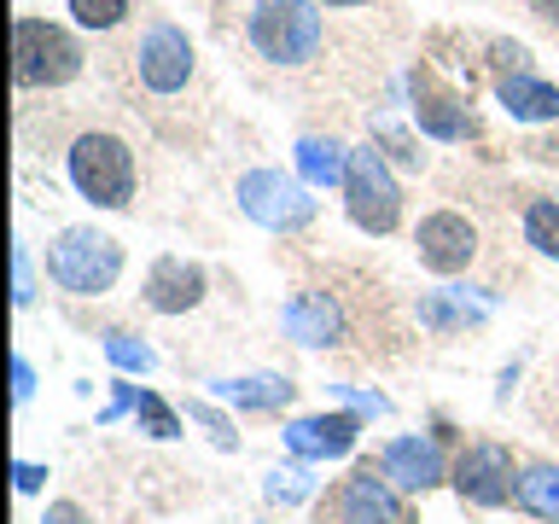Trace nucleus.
Masks as SVG:
<instances>
[{"label":"nucleus","instance_id":"a211bd4d","mask_svg":"<svg viewBox=\"0 0 559 524\" xmlns=\"http://www.w3.org/2000/svg\"><path fill=\"white\" fill-rule=\"evenodd\" d=\"M297 384L280 379V373H262V379H222L216 396H227L234 408H280V402H292Z\"/></svg>","mask_w":559,"mask_h":524},{"label":"nucleus","instance_id":"6ab92c4d","mask_svg":"<svg viewBox=\"0 0 559 524\" xmlns=\"http://www.w3.org/2000/svg\"><path fill=\"white\" fill-rule=\"evenodd\" d=\"M513 496H519L524 513H536V519H559V472H554V466H531V472L519 478Z\"/></svg>","mask_w":559,"mask_h":524},{"label":"nucleus","instance_id":"f3484780","mask_svg":"<svg viewBox=\"0 0 559 524\" xmlns=\"http://www.w3.org/2000/svg\"><path fill=\"white\" fill-rule=\"evenodd\" d=\"M297 169H304L309 187H344L349 152L338 146V140H304V146H297Z\"/></svg>","mask_w":559,"mask_h":524},{"label":"nucleus","instance_id":"c756f323","mask_svg":"<svg viewBox=\"0 0 559 524\" xmlns=\"http://www.w3.org/2000/svg\"><path fill=\"white\" fill-rule=\"evenodd\" d=\"M12 478H17V489H24V496H35L47 472H41V466H29V461H17V472H12Z\"/></svg>","mask_w":559,"mask_h":524},{"label":"nucleus","instance_id":"c85d7f7f","mask_svg":"<svg viewBox=\"0 0 559 524\" xmlns=\"http://www.w3.org/2000/svg\"><path fill=\"white\" fill-rule=\"evenodd\" d=\"M338 396H344V402H356L361 414H384V396H373V391H349V384H338Z\"/></svg>","mask_w":559,"mask_h":524},{"label":"nucleus","instance_id":"393cba45","mask_svg":"<svg viewBox=\"0 0 559 524\" xmlns=\"http://www.w3.org/2000/svg\"><path fill=\"white\" fill-rule=\"evenodd\" d=\"M309 489H314V478H309L304 466H274V472H269V496H274V501H304Z\"/></svg>","mask_w":559,"mask_h":524},{"label":"nucleus","instance_id":"0eeeda50","mask_svg":"<svg viewBox=\"0 0 559 524\" xmlns=\"http://www.w3.org/2000/svg\"><path fill=\"white\" fill-rule=\"evenodd\" d=\"M134 64H140V82H146L152 94H175V87H187V76H192V47L175 24H152L134 47Z\"/></svg>","mask_w":559,"mask_h":524},{"label":"nucleus","instance_id":"f257e3e1","mask_svg":"<svg viewBox=\"0 0 559 524\" xmlns=\"http://www.w3.org/2000/svg\"><path fill=\"white\" fill-rule=\"evenodd\" d=\"M251 41L274 64H304L321 47V12H314V0H257Z\"/></svg>","mask_w":559,"mask_h":524},{"label":"nucleus","instance_id":"f8f14e48","mask_svg":"<svg viewBox=\"0 0 559 524\" xmlns=\"http://www.w3.org/2000/svg\"><path fill=\"white\" fill-rule=\"evenodd\" d=\"M280 321H286V338H297L304 349H314V344H338V332H344L338 303H332L326 291H304V297H292Z\"/></svg>","mask_w":559,"mask_h":524},{"label":"nucleus","instance_id":"aec40b11","mask_svg":"<svg viewBox=\"0 0 559 524\" xmlns=\"http://www.w3.org/2000/svg\"><path fill=\"white\" fill-rule=\"evenodd\" d=\"M524 239H531L542 257H559V204L554 199H536L524 210Z\"/></svg>","mask_w":559,"mask_h":524},{"label":"nucleus","instance_id":"dca6fc26","mask_svg":"<svg viewBox=\"0 0 559 524\" xmlns=\"http://www.w3.org/2000/svg\"><path fill=\"white\" fill-rule=\"evenodd\" d=\"M501 105H507V117H519V122H554L559 117V87L519 70V76L501 82Z\"/></svg>","mask_w":559,"mask_h":524},{"label":"nucleus","instance_id":"bb28decb","mask_svg":"<svg viewBox=\"0 0 559 524\" xmlns=\"http://www.w3.org/2000/svg\"><path fill=\"white\" fill-rule=\"evenodd\" d=\"M187 414H192V419H204V426H210V431H216V443H222V449H234V431H227V419H222L216 408H204V402H192V408H187Z\"/></svg>","mask_w":559,"mask_h":524},{"label":"nucleus","instance_id":"423d86ee","mask_svg":"<svg viewBox=\"0 0 559 524\" xmlns=\"http://www.w3.org/2000/svg\"><path fill=\"white\" fill-rule=\"evenodd\" d=\"M239 210L251 222H262V227H304L309 216H314V199L304 192V181H292V175H280V169H251L239 181Z\"/></svg>","mask_w":559,"mask_h":524},{"label":"nucleus","instance_id":"a878e982","mask_svg":"<svg viewBox=\"0 0 559 524\" xmlns=\"http://www.w3.org/2000/svg\"><path fill=\"white\" fill-rule=\"evenodd\" d=\"M12 297H17V303H29V297H35V286H29V251H24V245H17V251H12Z\"/></svg>","mask_w":559,"mask_h":524},{"label":"nucleus","instance_id":"7c9ffc66","mask_svg":"<svg viewBox=\"0 0 559 524\" xmlns=\"http://www.w3.org/2000/svg\"><path fill=\"white\" fill-rule=\"evenodd\" d=\"M12 391H17V402H24V396L35 391V373H29V361H24V356L12 361Z\"/></svg>","mask_w":559,"mask_h":524},{"label":"nucleus","instance_id":"f03ea898","mask_svg":"<svg viewBox=\"0 0 559 524\" xmlns=\"http://www.w3.org/2000/svg\"><path fill=\"white\" fill-rule=\"evenodd\" d=\"M12 70L24 87H59L82 70V47L70 41L59 24L41 17H17L12 24Z\"/></svg>","mask_w":559,"mask_h":524},{"label":"nucleus","instance_id":"5701e85b","mask_svg":"<svg viewBox=\"0 0 559 524\" xmlns=\"http://www.w3.org/2000/svg\"><path fill=\"white\" fill-rule=\"evenodd\" d=\"M419 314H426L431 326H461V321H484V303H466V291H454V303L431 297V303L419 309Z\"/></svg>","mask_w":559,"mask_h":524},{"label":"nucleus","instance_id":"2f4dec72","mask_svg":"<svg viewBox=\"0 0 559 524\" xmlns=\"http://www.w3.org/2000/svg\"><path fill=\"white\" fill-rule=\"evenodd\" d=\"M531 7H536L542 17H548V24H559V0H531Z\"/></svg>","mask_w":559,"mask_h":524},{"label":"nucleus","instance_id":"6e6552de","mask_svg":"<svg viewBox=\"0 0 559 524\" xmlns=\"http://www.w3.org/2000/svg\"><path fill=\"white\" fill-rule=\"evenodd\" d=\"M454 489H461L472 507H501L519 489L513 484V454L501 443H472L461 454V466H454Z\"/></svg>","mask_w":559,"mask_h":524},{"label":"nucleus","instance_id":"473e14b6","mask_svg":"<svg viewBox=\"0 0 559 524\" xmlns=\"http://www.w3.org/2000/svg\"><path fill=\"white\" fill-rule=\"evenodd\" d=\"M326 7H361V0H326Z\"/></svg>","mask_w":559,"mask_h":524},{"label":"nucleus","instance_id":"ddd939ff","mask_svg":"<svg viewBox=\"0 0 559 524\" xmlns=\"http://www.w3.org/2000/svg\"><path fill=\"white\" fill-rule=\"evenodd\" d=\"M204 297V274L192 269V262H181V257H164L152 269V279H146V303L157 309V314H181V309H192Z\"/></svg>","mask_w":559,"mask_h":524},{"label":"nucleus","instance_id":"4be33fe9","mask_svg":"<svg viewBox=\"0 0 559 524\" xmlns=\"http://www.w3.org/2000/svg\"><path fill=\"white\" fill-rule=\"evenodd\" d=\"M105 356L117 367H129V373H152V361H157L140 338H129V332H105Z\"/></svg>","mask_w":559,"mask_h":524},{"label":"nucleus","instance_id":"412c9836","mask_svg":"<svg viewBox=\"0 0 559 524\" xmlns=\"http://www.w3.org/2000/svg\"><path fill=\"white\" fill-rule=\"evenodd\" d=\"M122 396H129V408L140 414V426H146L152 437H175V431H181V419H175L152 391H134V384H122Z\"/></svg>","mask_w":559,"mask_h":524},{"label":"nucleus","instance_id":"b1692460","mask_svg":"<svg viewBox=\"0 0 559 524\" xmlns=\"http://www.w3.org/2000/svg\"><path fill=\"white\" fill-rule=\"evenodd\" d=\"M70 12H76L82 29H111V24H122L129 0H70Z\"/></svg>","mask_w":559,"mask_h":524},{"label":"nucleus","instance_id":"cd10ccee","mask_svg":"<svg viewBox=\"0 0 559 524\" xmlns=\"http://www.w3.org/2000/svg\"><path fill=\"white\" fill-rule=\"evenodd\" d=\"M41 524H87V519H82V507H76V501H52Z\"/></svg>","mask_w":559,"mask_h":524},{"label":"nucleus","instance_id":"4468645a","mask_svg":"<svg viewBox=\"0 0 559 524\" xmlns=\"http://www.w3.org/2000/svg\"><path fill=\"white\" fill-rule=\"evenodd\" d=\"M414 117H419V129L437 134V140H466L472 134L466 105L454 94H443V87H431L426 76H414Z\"/></svg>","mask_w":559,"mask_h":524},{"label":"nucleus","instance_id":"2eb2a0df","mask_svg":"<svg viewBox=\"0 0 559 524\" xmlns=\"http://www.w3.org/2000/svg\"><path fill=\"white\" fill-rule=\"evenodd\" d=\"M384 478H396L402 489H431L443 478V454H437V443H419V437H396L384 449Z\"/></svg>","mask_w":559,"mask_h":524},{"label":"nucleus","instance_id":"1a4fd4ad","mask_svg":"<svg viewBox=\"0 0 559 524\" xmlns=\"http://www.w3.org/2000/svg\"><path fill=\"white\" fill-rule=\"evenodd\" d=\"M419 262H426L431 274H454V269H466L472 251H478V234H472V222L466 216H454V210H437V216L419 222Z\"/></svg>","mask_w":559,"mask_h":524},{"label":"nucleus","instance_id":"20e7f679","mask_svg":"<svg viewBox=\"0 0 559 524\" xmlns=\"http://www.w3.org/2000/svg\"><path fill=\"white\" fill-rule=\"evenodd\" d=\"M70 181H76L82 199L117 210V204H129V192H134V157L117 134H82L76 146H70Z\"/></svg>","mask_w":559,"mask_h":524},{"label":"nucleus","instance_id":"39448f33","mask_svg":"<svg viewBox=\"0 0 559 524\" xmlns=\"http://www.w3.org/2000/svg\"><path fill=\"white\" fill-rule=\"evenodd\" d=\"M344 199H349V216H356V227H367V234H391L396 216H402L396 175H391V164H384L373 146H356V152H349Z\"/></svg>","mask_w":559,"mask_h":524},{"label":"nucleus","instance_id":"9b49d317","mask_svg":"<svg viewBox=\"0 0 559 524\" xmlns=\"http://www.w3.org/2000/svg\"><path fill=\"white\" fill-rule=\"evenodd\" d=\"M338 513H344V524H408V507L391 496V484H384V478H373V466L356 472V478L344 484Z\"/></svg>","mask_w":559,"mask_h":524},{"label":"nucleus","instance_id":"9d476101","mask_svg":"<svg viewBox=\"0 0 559 524\" xmlns=\"http://www.w3.org/2000/svg\"><path fill=\"white\" fill-rule=\"evenodd\" d=\"M356 419L349 414H321V419H292L286 426V449L297 454V461H338V454H349V443H356Z\"/></svg>","mask_w":559,"mask_h":524},{"label":"nucleus","instance_id":"7ed1b4c3","mask_svg":"<svg viewBox=\"0 0 559 524\" xmlns=\"http://www.w3.org/2000/svg\"><path fill=\"white\" fill-rule=\"evenodd\" d=\"M47 269H52V279H59L64 291L94 297V291H105L117 279L122 245L111 234H94V227H70V234H59V245L47 251Z\"/></svg>","mask_w":559,"mask_h":524}]
</instances>
